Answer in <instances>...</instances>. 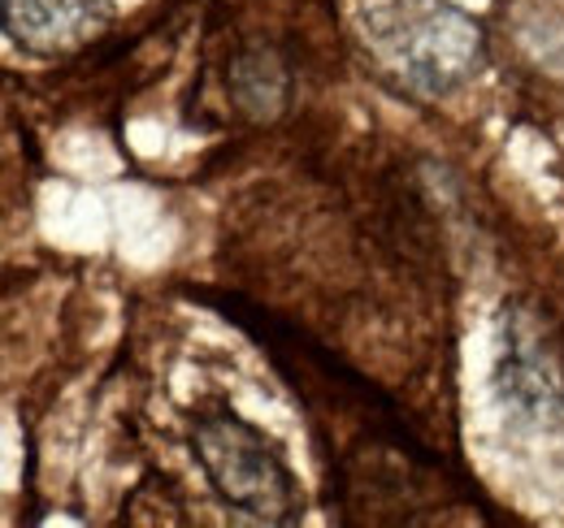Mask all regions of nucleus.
Wrapping results in <instances>:
<instances>
[{"label":"nucleus","mask_w":564,"mask_h":528,"mask_svg":"<svg viewBox=\"0 0 564 528\" xmlns=\"http://www.w3.org/2000/svg\"><path fill=\"white\" fill-rule=\"evenodd\" d=\"M365 35H369L373 53L387 62V69L422 96L456 91L460 82H469L478 74L482 57H487L482 22L443 0L387 4V9L369 13Z\"/></svg>","instance_id":"nucleus-1"},{"label":"nucleus","mask_w":564,"mask_h":528,"mask_svg":"<svg viewBox=\"0 0 564 528\" xmlns=\"http://www.w3.org/2000/svg\"><path fill=\"white\" fill-rule=\"evenodd\" d=\"M192 451L226 507L257 525H295L304 516V494L282 460V451L235 411H200L192 425Z\"/></svg>","instance_id":"nucleus-2"},{"label":"nucleus","mask_w":564,"mask_h":528,"mask_svg":"<svg viewBox=\"0 0 564 528\" xmlns=\"http://www.w3.org/2000/svg\"><path fill=\"white\" fill-rule=\"evenodd\" d=\"M113 22V0H4V35L35 57H66Z\"/></svg>","instance_id":"nucleus-3"},{"label":"nucleus","mask_w":564,"mask_h":528,"mask_svg":"<svg viewBox=\"0 0 564 528\" xmlns=\"http://www.w3.org/2000/svg\"><path fill=\"white\" fill-rule=\"evenodd\" d=\"M499 395L517 411L543 416L561 407V373L552 364V351L530 321L517 312L503 330V351H499Z\"/></svg>","instance_id":"nucleus-4"},{"label":"nucleus","mask_w":564,"mask_h":528,"mask_svg":"<svg viewBox=\"0 0 564 528\" xmlns=\"http://www.w3.org/2000/svg\"><path fill=\"white\" fill-rule=\"evenodd\" d=\"M230 96L248 118H274L286 105V69L270 53H243L230 66Z\"/></svg>","instance_id":"nucleus-5"}]
</instances>
